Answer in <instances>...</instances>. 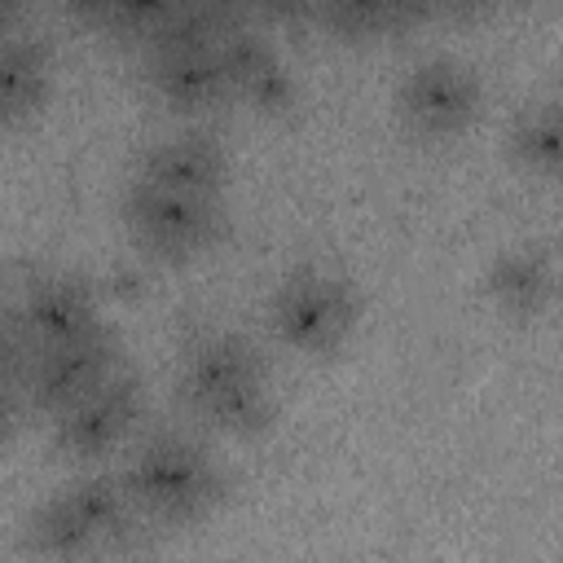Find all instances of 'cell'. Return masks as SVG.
Returning <instances> with one entry per match:
<instances>
[{
    "label": "cell",
    "instance_id": "obj_2",
    "mask_svg": "<svg viewBox=\"0 0 563 563\" xmlns=\"http://www.w3.org/2000/svg\"><path fill=\"white\" fill-rule=\"evenodd\" d=\"M119 475L128 484L136 515L150 523H172V528L194 523L207 510H216L229 484L216 453L185 431L145 435Z\"/></svg>",
    "mask_w": 563,
    "mask_h": 563
},
{
    "label": "cell",
    "instance_id": "obj_11",
    "mask_svg": "<svg viewBox=\"0 0 563 563\" xmlns=\"http://www.w3.org/2000/svg\"><path fill=\"white\" fill-rule=\"evenodd\" d=\"M136 176H145L163 189H176V194L220 198V189L229 180V154L207 132H176L145 150Z\"/></svg>",
    "mask_w": 563,
    "mask_h": 563
},
{
    "label": "cell",
    "instance_id": "obj_15",
    "mask_svg": "<svg viewBox=\"0 0 563 563\" xmlns=\"http://www.w3.org/2000/svg\"><path fill=\"white\" fill-rule=\"evenodd\" d=\"M506 150L523 172L554 176L563 154V123H559V97H537L519 106V114L506 128Z\"/></svg>",
    "mask_w": 563,
    "mask_h": 563
},
{
    "label": "cell",
    "instance_id": "obj_17",
    "mask_svg": "<svg viewBox=\"0 0 563 563\" xmlns=\"http://www.w3.org/2000/svg\"><path fill=\"white\" fill-rule=\"evenodd\" d=\"M26 361H31L26 334L18 330L13 312H0V387H13L18 391V383L26 374Z\"/></svg>",
    "mask_w": 563,
    "mask_h": 563
},
{
    "label": "cell",
    "instance_id": "obj_7",
    "mask_svg": "<svg viewBox=\"0 0 563 563\" xmlns=\"http://www.w3.org/2000/svg\"><path fill=\"white\" fill-rule=\"evenodd\" d=\"M479 106H484V84L457 57H427V62L409 66L396 88V110H400L405 128L427 141L466 132L475 123Z\"/></svg>",
    "mask_w": 563,
    "mask_h": 563
},
{
    "label": "cell",
    "instance_id": "obj_21",
    "mask_svg": "<svg viewBox=\"0 0 563 563\" xmlns=\"http://www.w3.org/2000/svg\"><path fill=\"white\" fill-rule=\"evenodd\" d=\"M497 0H435V9L440 13H453V18H475V13H484V9H493Z\"/></svg>",
    "mask_w": 563,
    "mask_h": 563
},
{
    "label": "cell",
    "instance_id": "obj_1",
    "mask_svg": "<svg viewBox=\"0 0 563 563\" xmlns=\"http://www.w3.org/2000/svg\"><path fill=\"white\" fill-rule=\"evenodd\" d=\"M180 396L216 431L260 435L273 422L264 352L238 330H207L185 347Z\"/></svg>",
    "mask_w": 563,
    "mask_h": 563
},
{
    "label": "cell",
    "instance_id": "obj_16",
    "mask_svg": "<svg viewBox=\"0 0 563 563\" xmlns=\"http://www.w3.org/2000/svg\"><path fill=\"white\" fill-rule=\"evenodd\" d=\"M180 0H110L101 31L123 35V40H145Z\"/></svg>",
    "mask_w": 563,
    "mask_h": 563
},
{
    "label": "cell",
    "instance_id": "obj_14",
    "mask_svg": "<svg viewBox=\"0 0 563 563\" xmlns=\"http://www.w3.org/2000/svg\"><path fill=\"white\" fill-rule=\"evenodd\" d=\"M53 88V53L40 35L4 31L0 35V123H18L44 106Z\"/></svg>",
    "mask_w": 563,
    "mask_h": 563
},
{
    "label": "cell",
    "instance_id": "obj_6",
    "mask_svg": "<svg viewBox=\"0 0 563 563\" xmlns=\"http://www.w3.org/2000/svg\"><path fill=\"white\" fill-rule=\"evenodd\" d=\"M141 413H145V387L136 374L119 365L79 400L53 413V449L75 462H97L136 431Z\"/></svg>",
    "mask_w": 563,
    "mask_h": 563
},
{
    "label": "cell",
    "instance_id": "obj_22",
    "mask_svg": "<svg viewBox=\"0 0 563 563\" xmlns=\"http://www.w3.org/2000/svg\"><path fill=\"white\" fill-rule=\"evenodd\" d=\"M22 9H26V0H0V35L18 26V18H22Z\"/></svg>",
    "mask_w": 563,
    "mask_h": 563
},
{
    "label": "cell",
    "instance_id": "obj_10",
    "mask_svg": "<svg viewBox=\"0 0 563 563\" xmlns=\"http://www.w3.org/2000/svg\"><path fill=\"white\" fill-rule=\"evenodd\" d=\"M216 48H220V66L229 79V97H238L255 110H268V114L295 106V75L282 62V53L273 48V40H264L255 26H246V22L229 26L216 40Z\"/></svg>",
    "mask_w": 563,
    "mask_h": 563
},
{
    "label": "cell",
    "instance_id": "obj_13",
    "mask_svg": "<svg viewBox=\"0 0 563 563\" xmlns=\"http://www.w3.org/2000/svg\"><path fill=\"white\" fill-rule=\"evenodd\" d=\"M554 282H559V273H554V251H550L545 242H515V246H506V251L488 264V273H484L488 299H493L501 312L519 317V321L541 317V312L554 303Z\"/></svg>",
    "mask_w": 563,
    "mask_h": 563
},
{
    "label": "cell",
    "instance_id": "obj_23",
    "mask_svg": "<svg viewBox=\"0 0 563 563\" xmlns=\"http://www.w3.org/2000/svg\"><path fill=\"white\" fill-rule=\"evenodd\" d=\"M0 312H4V282H0Z\"/></svg>",
    "mask_w": 563,
    "mask_h": 563
},
{
    "label": "cell",
    "instance_id": "obj_19",
    "mask_svg": "<svg viewBox=\"0 0 563 563\" xmlns=\"http://www.w3.org/2000/svg\"><path fill=\"white\" fill-rule=\"evenodd\" d=\"M312 9H317L312 0H246V13H264V18H282V22L308 18Z\"/></svg>",
    "mask_w": 563,
    "mask_h": 563
},
{
    "label": "cell",
    "instance_id": "obj_8",
    "mask_svg": "<svg viewBox=\"0 0 563 563\" xmlns=\"http://www.w3.org/2000/svg\"><path fill=\"white\" fill-rule=\"evenodd\" d=\"M114 369H119V339L110 330H97L75 343L35 347L18 383V396L40 413H57Z\"/></svg>",
    "mask_w": 563,
    "mask_h": 563
},
{
    "label": "cell",
    "instance_id": "obj_5",
    "mask_svg": "<svg viewBox=\"0 0 563 563\" xmlns=\"http://www.w3.org/2000/svg\"><path fill=\"white\" fill-rule=\"evenodd\" d=\"M123 220L132 229V238L167 260H185L198 255L207 246H216V238L224 233V207L220 198H198V194H176L163 189L145 176L128 180L123 194Z\"/></svg>",
    "mask_w": 563,
    "mask_h": 563
},
{
    "label": "cell",
    "instance_id": "obj_18",
    "mask_svg": "<svg viewBox=\"0 0 563 563\" xmlns=\"http://www.w3.org/2000/svg\"><path fill=\"white\" fill-rule=\"evenodd\" d=\"M383 9H387V35H396V31H413V26H422L427 18L440 13L435 0H383Z\"/></svg>",
    "mask_w": 563,
    "mask_h": 563
},
{
    "label": "cell",
    "instance_id": "obj_4",
    "mask_svg": "<svg viewBox=\"0 0 563 563\" xmlns=\"http://www.w3.org/2000/svg\"><path fill=\"white\" fill-rule=\"evenodd\" d=\"M352 321H356V290L347 286V277L321 264H303L286 273L268 299V330L277 334V343L303 356L334 352L347 339Z\"/></svg>",
    "mask_w": 563,
    "mask_h": 563
},
{
    "label": "cell",
    "instance_id": "obj_3",
    "mask_svg": "<svg viewBox=\"0 0 563 563\" xmlns=\"http://www.w3.org/2000/svg\"><path fill=\"white\" fill-rule=\"evenodd\" d=\"M141 515L128 497L123 475L114 471H88L70 479L62 493H53L26 523L22 541L35 554L75 559L92 550H119L136 537Z\"/></svg>",
    "mask_w": 563,
    "mask_h": 563
},
{
    "label": "cell",
    "instance_id": "obj_9",
    "mask_svg": "<svg viewBox=\"0 0 563 563\" xmlns=\"http://www.w3.org/2000/svg\"><path fill=\"white\" fill-rule=\"evenodd\" d=\"M13 321L26 334L31 352L35 347L75 343V339H88V334L106 330L97 290L84 277H70V273L31 277L22 299H18V308H13Z\"/></svg>",
    "mask_w": 563,
    "mask_h": 563
},
{
    "label": "cell",
    "instance_id": "obj_12",
    "mask_svg": "<svg viewBox=\"0 0 563 563\" xmlns=\"http://www.w3.org/2000/svg\"><path fill=\"white\" fill-rule=\"evenodd\" d=\"M145 79H150V88H154V97L163 106L185 110V114L229 101V79H224L216 44L145 53Z\"/></svg>",
    "mask_w": 563,
    "mask_h": 563
},
{
    "label": "cell",
    "instance_id": "obj_20",
    "mask_svg": "<svg viewBox=\"0 0 563 563\" xmlns=\"http://www.w3.org/2000/svg\"><path fill=\"white\" fill-rule=\"evenodd\" d=\"M13 427H18V391L0 387V444L13 435Z\"/></svg>",
    "mask_w": 563,
    "mask_h": 563
}]
</instances>
